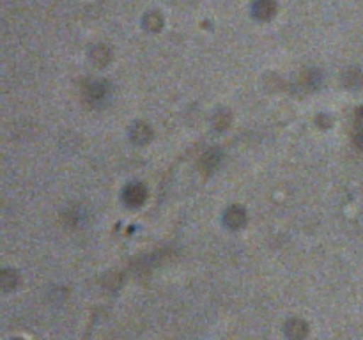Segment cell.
<instances>
[{
	"mask_svg": "<svg viewBox=\"0 0 363 340\" xmlns=\"http://www.w3.org/2000/svg\"><path fill=\"white\" fill-rule=\"evenodd\" d=\"M108 94V87L105 81H91L85 85V101L91 105H99Z\"/></svg>",
	"mask_w": 363,
	"mask_h": 340,
	"instance_id": "6da1fadb",
	"label": "cell"
},
{
	"mask_svg": "<svg viewBox=\"0 0 363 340\" xmlns=\"http://www.w3.org/2000/svg\"><path fill=\"white\" fill-rule=\"evenodd\" d=\"M145 188L142 186V184L135 183V184H130V186L124 190V202H126L128 205H133V208H137V205H140L142 202L145 200Z\"/></svg>",
	"mask_w": 363,
	"mask_h": 340,
	"instance_id": "7a4b0ae2",
	"label": "cell"
},
{
	"mask_svg": "<svg viewBox=\"0 0 363 340\" xmlns=\"http://www.w3.org/2000/svg\"><path fill=\"white\" fill-rule=\"evenodd\" d=\"M245 220H247L245 211L241 208H238V205H233V208L225 212V223L230 229H240V227H243Z\"/></svg>",
	"mask_w": 363,
	"mask_h": 340,
	"instance_id": "3957f363",
	"label": "cell"
},
{
	"mask_svg": "<svg viewBox=\"0 0 363 340\" xmlns=\"http://www.w3.org/2000/svg\"><path fill=\"white\" fill-rule=\"evenodd\" d=\"M277 6L273 0H257L254 6V13L255 16L261 18V20H269V18L275 14Z\"/></svg>",
	"mask_w": 363,
	"mask_h": 340,
	"instance_id": "277c9868",
	"label": "cell"
},
{
	"mask_svg": "<svg viewBox=\"0 0 363 340\" xmlns=\"http://www.w3.org/2000/svg\"><path fill=\"white\" fill-rule=\"evenodd\" d=\"M151 137L152 131L147 124L138 123L131 128V140H133L135 144H147V142L151 140Z\"/></svg>",
	"mask_w": 363,
	"mask_h": 340,
	"instance_id": "5b68a950",
	"label": "cell"
},
{
	"mask_svg": "<svg viewBox=\"0 0 363 340\" xmlns=\"http://www.w3.org/2000/svg\"><path fill=\"white\" fill-rule=\"evenodd\" d=\"M218 162H220V154H218V152H216V151H208L204 156H202L201 165H202V169L206 170V172H211V170L216 169Z\"/></svg>",
	"mask_w": 363,
	"mask_h": 340,
	"instance_id": "8992f818",
	"label": "cell"
},
{
	"mask_svg": "<svg viewBox=\"0 0 363 340\" xmlns=\"http://www.w3.org/2000/svg\"><path fill=\"white\" fill-rule=\"evenodd\" d=\"M229 120H230L229 112H220L218 115L215 117V124L218 130H225V128L229 126Z\"/></svg>",
	"mask_w": 363,
	"mask_h": 340,
	"instance_id": "52a82bcc",
	"label": "cell"
}]
</instances>
